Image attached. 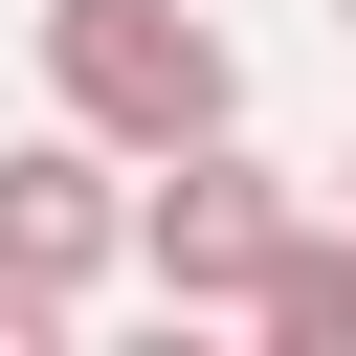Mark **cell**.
<instances>
[{
    "label": "cell",
    "instance_id": "7",
    "mask_svg": "<svg viewBox=\"0 0 356 356\" xmlns=\"http://www.w3.org/2000/svg\"><path fill=\"white\" fill-rule=\"evenodd\" d=\"M334 22H356V0H334Z\"/></svg>",
    "mask_w": 356,
    "mask_h": 356
},
{
    "label": "cell",
    "instance_id": "6",
    "mask_svg": "<svg viewBox=\"0 0 356 356\" xmlns=\"http://www.w3.org/2000/svg\"><path fill=\"white\" fill-rule=\"evenodd\" d=\"M334 222H356V156H334Z\"/></svg>",
    "mask_w": 356,
    "mask_h": 356
},
{
    "label": "cell",
    "instance_id": "4",
    "mask_svg": "<svg viewBox=\"0 0 356 356\" xmlns=\"http://www.w3.org/2000/svg\"><path fill=\"white\" fill-rule=\"evenodd\" d=\"M245 334H267V356H356V222H334V200H312V222H289V267L245 289Z\"/></svg>",
    "mask_w": 356,
    "mask_h": 356
},
{
    "label": "cell",
    "instance_id": "5",
    "mask_svg": "<svg viewBox=\"0 0 356 356\" xmlns=\"http://www.w3.org/2000/svg\"><path fill=\"white\" fill-rule=\"evenodd\" d=\"M0 356H44V312H22V289H0Z\"/></svg>",
    "mask_w": 356,
    "mask_h": 356
},
{
    "label": "cell",
    "instance_id": "3",
    "mask_svg": "<svg viewBox=\"0 0 356 356\" xmlns=\"http://www.w3.org/2000/svg\"><path fill=\"white\" fill-rule=\"evenodd\" d=\"M111 267H134V156H111V134H67V111H44V134H22V156H0V289H22V312H44V334H67V312H89V289H111Z\"/></svg>",
    "mask_w": 356,
    "mask_h": 356
},
{
    "label": "cell",
    "instance_id": "1",
    "mask_svg": "<svg viewBox=\"0 0 356 356\" xmlns=\"http://www.w3.org/2000/svg\"><path fill=\"white\" fill-rule=\"evenodd\" d=\"M44 111L111 156H200V134H245V44L200 0H44Z\"/></svg>",
    "mask_w": 356,
    "mask_h": 356
},
{
    "label": "cell",
    "instance_id": "2",
    "mask_svg": "<svg viewBox=\"0 0 356 356\" xmlns=\"http://www.w3.org/2000/svg\"><path fill=\"white\" fill-rule=\"evenodd\" d=\"M289 222H312V178H267L245 134L134 156V289H156V312H245V289L289 267Z\"/></svg>",
    "mask_w": 356,
    "mask_h": 356
}]
</instances>
